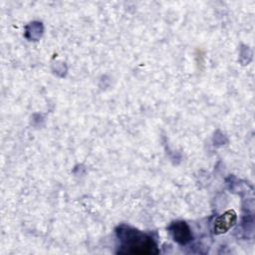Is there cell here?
I'll return each mask as SVG.
<instances>
[{
  "mask_svg": "<svg viewBox=\"0 0 255 255\" xmlns=\"http://www.w3.org/2000/svg\"><path fill=\"white\" fill-rule=\"evenodd\" d=\"M120 240L119 253L121 254H157L159 252L153 239L137 230L128 226H121L117 230Z\"/></svg>",
  "mask_w": 255,
  "mask_h": 255,
  "instance_id": "6da1fadb",
  "label": "cell"
},
{
  "mask_svg": "<svg viewBox=\"0 0 255 255\" xmlns=\"http://www.w3.org/2000/svg\"><path fill=\"white\" fill-rule=\"evenodd\" d=\"M173 240L179 244H186L192 240V234L189 226L184 221L173 222L169 227Z\"/></svg>",
  "mask_w": 255,
  "mask_h": 255,
  "instance_id": "7a4b0ae2",
  "label": "cell"
},
{
  "mask_svg": "<svg viewBox=\"0 0 255 255\" xmlns=\"http://www.w3.org/2000/svg\"><path fill=\"white\" fill-rule=\"evenodd\" d=\"M237 220V215L233 209H229L225 211L223 214L218 216L213 225V229L215 234H223L229 231L232 228Z\"/></svg>",
  "mask_w": 255,
  "mask_h": 255,
  "instance_id": "3957f363",
  "label": "cell"
}]
</instances>
